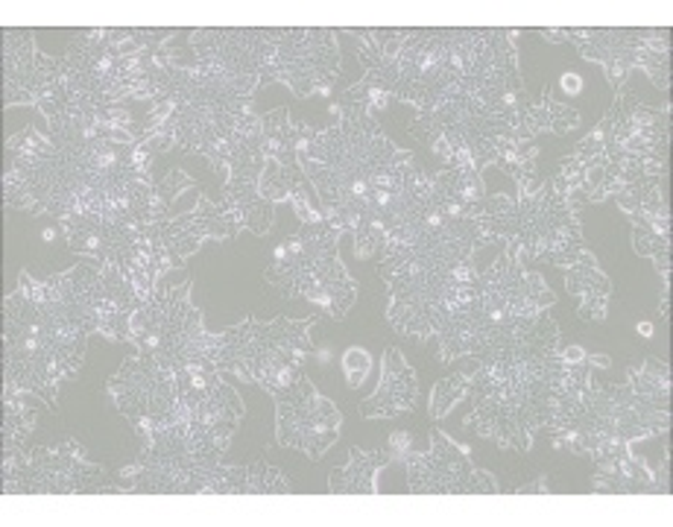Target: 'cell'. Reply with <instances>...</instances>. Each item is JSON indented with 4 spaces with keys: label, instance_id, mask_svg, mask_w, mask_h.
<instances>
[{
    "label": "cell",
    "instance_id": "cell-25",
    "mask_svg": "<svg viewBox=\"0 0 673 527\" xmlns=\"http://www.w3.org/2000/svg\"><path fill=\"white\" fill-rule=\"evenodd\" d=\"M246 486H249V469L217 463L205 472L202 495H246Z\"/></svg>",
    "mask_w": 673,
    "mask_h": 527
},
{
    "label": "cell",
    "instance_id": "cell-1",
    "mask_svg": "<svg viewBox=\"0 0 673 527\" xmlns=\"http://www.w3.org/2000/svg\"><path fill=\"white\" fill-rule=\"evenodd\" d=\"M332 112L337 114V123L323 132H314L302 123L296 165L316 188L325 220L337 232H355L369 223L372 182L407 149L395 147L378 130L375 117L351 105L340 103Z\"/></svg>",
    "mask_w": 673,
    "mask_h": 527
},
{
    "label": "cell",
    "instance_id": "cell-8",
    "mask_svg": "<svg viewBox=\"0 0 673 527\" xmlns=\"http://www.w3.org/2000/svg\"><path fill=\"white\" fill-rule=\"evenodd\" d=\"M276 402H279L276 437H279L281 446L299 448L307 457L319 460L337 442L343 425L340 411L334 407V402L316 393L314 384L305 375L299 378L290 390L276 395Z\"/></svg>",
    "mask_w": 673,
    "mask_h": 527
},
{
    "label": "cell",
    "instance_id": "cell-18",
    "mask_svg": "<svg viewBox=\"0 0 673 527\" xmlns=\"http://www.w3.org/2000/svg\"><path fill=\"white\" fill-rule=\"evenodd\" d=\"M627 384L632 386V393L648 399L653 407L668 411L671 404V369L659 358H648L641 367H630L627 372Z\"/></svg>",
    "mask_w": 673,
    "mask_h": 527
},
{
    "label": "cell",
    "instance_id": "cell-23",
    "mask_svg": "<svg viewBox=\"0 0 673 527\" xmlns=\"http://www.w3.org/2000/svg\"><path fill=\"white\" fill-rule=\"evenodd\" d=\"M299 179H302V167L299 165L288 167V165H281V161H272V158H267V167H263L258 191H261L263 200H270L272 205H279V202H290V193H293Z\"/></svg>",
    "mask_w": 673,
    "mask_h": 527
},
{
    "label": "cell",
    "instance_id": "cell-27",
    "mask_svg": "<svg viewBox=\"0 0 673 527\" xmlns=\"http://www.w3.org/2000/svg\"><path fill=\"white\" fill-rule=\"evenodd\" d=\"M466 393H469V378L466 375H451V378H442V381H437L434 393H430V416H434V419H442V416H448L451 407H455V404L460 402Z\"/></svg>",
    "mask_w": 673,
    "mask_h": 527
},
{
    "label": "cell",
    "instance_id": "cell-19",
    "mask_svg": "<svg viewBox=\"0 0 673 527\" xmlns=\"http://www.w3.org/2000/svg\"><path fill=\"white\" fill-rule=\"evenodd\" d=\"M565 288H569L571 296H613V281L606 276L601 267H597V258L588 249L577 255V261L569 264L565 270Z\"/></svg>",
    "mask_w": 673,
    "mask_h": 527
},
{
    "label": "cell",
    "instance_id": "cell-30",
    "mask_svg": "<svg viewBox=\"0 0 673 527\" xmlns=\"http://www.w3.org/2000/svg\"><path fill=\"white\" fill-rule=\"evenodd\" d=\"M184 188H193V179L188 173H182V170H170L161 182H156L158 197H161L167 205H170V202H173L176 197L184 191Z\"/></svg>",
    "mask_w": 673,
    "mask_h": 527
},
{
    "label": "cell",
    "instance_id": "cell-7",
    "mask_svg": "<svg viewBox=\"0 0 673 527\" xmlns=\"http://www.w3.org/2000/svg\"><path fill=\"white\" fill-rule=\"evenodd\" d=\"M340 70V51L334 30H279L270 70L263 82H284L296 97L332 94Z\"/></svg>",
    "mask_w": 673,
    "mask_h": 527
},
{
    "label": "cell",
    "instance_id": "cell-11",
    "mask_svg": "<svg viewBox=\"0 0 673 527\" xmlns=\"http://www.w3.org/2000/svg\"><path fill=\"white\" fill-rule=\"evenodd\" d=\"M404 466L411 472L413 495H469L472 460L442 430H430V451L413 455Z\"/></svg>",
    "mask_w": 673,
    "mask_h": 527
},
{
    "label": "cell",
    "instance_id": "cell-2",
    "mask_svg": "<svg viewBox=\"0 0 673 527\" xmlns=\"http://www.w3.org/2000/svg\"><path fill=\"white\" fill-rule=\"evenodd\" d=\"M316 328V316L307 319H288L279 316L272 323L244 319L226 332L211 337L209 358L217 369L235 372L261 384L270 395H281L296 384L302 372V360L311 351V332Z\"/></svg>",
    "mask_w": 673,
    "mask_h": 527
},
{
    "label": "cell",
    "instance_id": "cell-29",
    "mask_svg": "<svg viewBox=\"0 0 673 527\" xmlns=\"http://www.w3.org/2000/svg\"><path fill=\"white\" fill-rule=\"evenodd\" d=\"M369 369H372V358H369L367 349H360V346L346 349V355H343V372L349 378V386L363 384L369 375Z\"/></svg>",
    "mask_w": 673,
    "mask_h": 527
},
{
    "label": "cell",
    "instance_id": "cell-37",
    "mask_svg": "<svg viewBox=\"0 0 673 527\" xmlns=\"http://www.w3.org/2000/svg\"><path fill=\"white\" fill-rule=\"evenodd\" d=\"M562 355H565V360H569V363H580V360L588 358L586 351L580 349V346H574V349H565V351H562Z\"/></svg>",
    "mask_w": 673,
    "mask_h": 527
},
{
    "label": "cell",
    "instance_id": "cell-14",
    "mask_svg": "<svg viewBox=\"0 0 673 527\" xmlns=\"http://www.w3.org/2000/svg\"><path fill=\"white\" fill-rule=\"evenodd\" d=\"M42 404H47L42 395H33L15 384H3V455H15L24 448V439L30 437Z\"/></svg>",
    "mask_w": 673,
    "mask_h": 527
},
{
    "label": "cell",
    "instance_id": "cell-5",
    "mask_svg": "<svg viewBox=\"0 0 673 527\" xmlns=\"http://www.w3.org/2000/svg\"><path fill=\"white\" fill-rule=\"evenodd\" d=\"M105 390L114 399V407L132 422L141 446H147L149 439H156L176 422H184L176 369L161 358L135 355L123 360V367L109 378Z\"/></svg>",
    "mask_w": 673,
    "mask_h": 527
},
{
    "label": "cell",
    "instance_id": "cell-38",
    "mask_svg": "<svg viewBox=\"0 0 673 527\" xmlns=\"http://www.w3.org/2000/svg\"><path fill=\"white\" fill-rule=\"evenodd\" d=\"M641 337H653V323H639Z\"/></svg>",
    "mask_w": 673,
    "mask_h": 527
},
{
    "label": "cell",
    "instance_id": "cell-12",
    "mask_svg": "<svg viewBox=\"0 0 673 527\" xmlns=\"http://www.w3.org/2000/svg\"><path fill=\"white\" fill-rule=\"evenodd\" d=\"M419 395L416 372L407 367L399 349H386L384 367H381V384L367 402H360V416L367 419H393L399 413L413 411Z\"/></svg>",
    "mask_w": 673,
    "mask_h": 527
},
{
    "label": "cell",
    "instance_id": "cell-6",
    "mask_svg": "<svg viewBox=\"0 0 673 527\" xmlns=\"http://www.w3.org/2000/svg\"><path fill=\"white\" fill-rule=\"evenodd\" d=\"M299 232L305 237V255L290 281L288 296H302L334 319H346L358 299V284L351 281L337 253L343 232H337L328 220L302 226Z\"/></svg>",
    "mask_w": 673,
    "mask_h": 527
},
{
    "label": "cell",
    "instance_id": "cell-15",
    "mask_svg": "<svg viewBox=\"0 0 673 527\" xmlns=\"http://www.w3.org/2000/svg\"><path fill=\"white\" fill-rule=\"evenodd\" d=\"M393 463L386 451H363L351 448V457L346 469H334L328 478V490L334 495H375V478L381 469Z\"/></svg>",
    "mask_w": 673,
    "mask_h": 527
},
{
    "label": "cell",
    "instance_id": "cell-36",
    "mask_svg": "<svg viewBox=\"0 0 673 527\" xmlns=\"http://www.w3.org/2000/svg\"><path fill=\"white\" fill-rule=\"evenodd\" d=\"M539 35H542V38H548V42H553V44L569 42V33H565V30H557V26H545V30H539Z\"/></svg>",
    "mask_w": 673,
    "mask_h": 527
},
{
    "label": "cell",
    "instance_id": "cell-20",
    "mask_svg": "<svg viewBox=\"0 0 673 527\" xmlns=\"http://www.w3.org/2000/svg\"><path fill=\"white\" fill-rule=\"evenodd\" d=\"M636 68L648 70V77L653 79V86L668 91L671 88V44L662 30H653L650 38L639 47L636 56Z\"/></svg>",
    "mask_w": 673,
    "mask_h": 527
},
{
    "label": "cell",
    "instance_id": "cell-10",
    "mask_svg": "<svg viewBox=\"0 0 673 527\" xmlns=\"http://www.w3.org/2000/svg\"><path fill=\"white\" fill-rule=\"evenodd\" d=\"M3 100L7 105L38 103L44 88L59 77V59L35 51V35L30 30L3 33Z\"/></svg>",
    "mask_w": 673,
    "mask_h": 527
},
{
    "label": "cell",
    "instance_id": "cell-17",
    "mask_svg": "<svg viewBox=\"0 0 673 527\" xmlns=\"http://www.w3.org/2000/svg\"><path fill=\"white\" fill-rule=\"evenodd\" d=\"M299 138H302V123L290 121V112L284 105L261 117V147L263 156L272 161L296 167Z\"/></svg>",
    "mask_w": 673,
    "mask_h": 527
},
{
    "label": "cell",
    "instance_id": "cell-24",
    "mask_svg": "<svg viewBox=\"0 0 673 527\" xmlns=\"http://www.w3.org/2000/svg\"><path fill=\"white\" fill-rule=\"evenodd\" d=\"M536 156H539V147H536V141L504 138L498 144V158H495V165H498L507 176L518 179V176L534 173Z\"/></svg>",
    "mask_w": 673,
    "mask_h": 527
},
{
    "label": "cell",
    "instance_id": "cell-26",
    "mask_svg": "<svg viewBox=\"0 0 673 527\" xmlns=\"http://www.w3.org/2000/svg\"><path fill=\"white\" fill-rule=\"evenodd\" d=\"M293 490L284 474L276 466H267L263 460H255L249 466V486L246 495H288Z\"/></svg>",
    "mask_w": 673,
    "mask_h": 527
},
{
    "label": "cell",
    "instance_id": "cell-21",
    "mask_svg": "<svg viewBox=\"0 0 673 527\" xmlns=\"http://www.w3.org/2000/svg\"><path fill=\"white\" fill-rule=\"evenodd\" d=\"M632 246L639 255H653L671 249V217H650V214H630Z\"/></svg>",
    "mask_w": 673,
    "mask_h": 527
},
{
    "label": "cell",
    "instance_id": "cell-28",
    "mask_svg": "<svg viewBox=\"0 0 673 527\" xmlns=\"http://www.w3.org/2000/svg\"><path fill=\"white\" fill-rule=\"evenodd\" d=\"M355 255L358 258H381L386 249V232L378 223H363V226L355 228Z\"/></svg>",
    "mask_w": 673,
    "mask_h": 527
},
{
    "label": "cell",
    "instance_id": "cell-33",
    "mask_svg": "<svg viewBox=\"0 0 673 527\" xmlns=\"http://www.w3.org/2000/svg\"><path fill=\"white\" fill-rule=\"evenodd\" d=\"M513 492H516V495H548V492H551V481H548V474H539L536 481L513 486Z\"/></svg>",
    "mask_w": 673,
    "mask_h": 527
},
{
    "label": "cell",
    "instance_id": "cell-34",
    "mask_svg": "<svg viewBox=\"0 0 673 527\" xmlns=\"http://www.w3.org/2000/svg\"><path fill=\"white\" fill-rule=\"evenodd\" d=\"M560 88L569 97L583 94V77H580V74H574V70H569V74H562V77H560Z\"/></svg>",
    "mask_w": 673,
    "mask_h": 527
},
{
    "label": "cell",
    "instance_id": "cell-4",
    "mask_svg": "<svg viewBox=\"0 0 673 527\" xmlns=\"http://www.w3.org/2000/svg\"><path fill=\"white\" fill-rule=\"evenodd\" d=\"M3 495H123L77 439L3 455Z\"/></svg>",
    "mask_w": 673,
    "mask_h": 527
},
{
    "label": "cell",
    "instance_id": "cell-13",
    "mask_svg": "<svg viewBox=\"0 0 673 527\" xmlns=\"http://www.w3.org/2000/svg\"><path fill=\"white\" fill-rule=\"evenodd\" d=\"M569 42L577 44L583 59L606 65L613 59L636 61L639 47L650 38L653 30H565Z\"/></svg>",
    "mask_w": 673,
    "mask_h": 527
},
{
    "label": "cell",
    "instance_id": "cell-35",
    "mask_svg": "<svg viewBox=\"0 0 673 527\" xmlns=\"http://www.w3.org/2000/svg\"><path fill=\"white\" fill-rule=\"evenodd\" d=\"M653 264H657L659 276H662V279H665V284H668V279H671V249L653 255Z\"/></svg>",
    "mask_w": 673,
    "mask_h": 527
},
{
    "label": "cell",
    "instance_id": "cell-32",
    "mask_svg": "<svg viewBox=\"0 0 673 527\" xmlns=\"http://www.w3.org/2000/svg\"><path fill=\"white\" fill-rule=\"evenodd\" d=\"M606 302H609V296H583L580 299V316L586 323H604Z\"/></svg>",
    "mask_w": 673,
    "mask_h": 527
},
{
    "label": "cell",
    "instance_id": "cell-9",
    "mask_svg": "<svg viewBox=\"0 0 673 527\" xmlns=\"http://www.w3.org/2000/svg\"><path fill=\"white\" fill-rule=\"evenodd\" d=\"M601 126L606 132L609 149L668 161V144H671V112L668 109H650L636 94H618Z\"/></svg>",
    "mask_w": 673,
    "mask_h": 527
},
{
    "label": "cell",
    "instance_id": "cell-3",
    "mask_svg": "<svg viewBox=\"0 0 673 527\" xmlns=\"http://www.w3.org/2000/svg\"><path fill=\"white\" fill-rule=\"evenodd\" d=\"M68 378L53 346L51 323L21 288L3 302V381L42 395L47 407H59V384Z\"/></svg>",
    "mask_w": 673,
    "mask_h": 527
},
{
    "label": "cell",
    "instance_id": "cell-16",
    "mask_svg": "<svg viewBox=\"0 0 673 527\" xmlns=\"http://www.w3.org/2000/svg\"><path fill=\"white\" fill-rule=\"evenodd\" d=\"M577 126H580L577 109H571V105L560 103V100H553L551 86H545L542 97H539V100H534V103H530V109H527L525 123H521V132H518V138L536 141V135H542V132H553V135H569V132L577 130Z\"/></svg>",
    "mask_w": 673,
    "mask_h": 527
},
{
    "label": "cell",
    "instance_id": "cell-31",
    "mask_svg": "<svg viewBox=\"0 0 673 527\" xmlns=\"http://www.w3.org/2000/svg\"><path fill=\"white\" fill-rule=\"evenodd\" d=\"M390 460H399V463H407L416 451H413V434L411 430H393L390 434V442L384 448Z\"/></svg>",
    "mask_w": 673,
    "mask_h": 527
},
{
    "label": "cell",
    "instance_id": "cell-22",
    "mask_svg": "<svg viewBox=\"0 0 673 527\" xmlns=\"http://www.w3.org/2000/svg\"><path fill=\"white\" fill-rule=\"evenodd\" d=\"M393 91L372 77H363L358 86H351L343 94V105H351V109H358V112L369 114V117H378L381 112H386V105L393 103Z\"/></svg>",
    "mask_w": 673,
    "mask_h": 527
}]
</instances>
